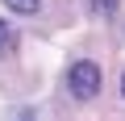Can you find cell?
Returning a JSON list of instances; mask_svg holds the SVG:
<instances>
[{
    "mask_svg": "<svg viewBox=\"0 0 125 121\" xmlns=\"http://www.w3.org/2000/svg\"><path fill=\"white\" fill-rule=\"evenodd\" d=\"M17 50V29L9 21H0V54H13Z\"/></svg>",
    "mask_w": 125,
    "mask_h": 121,
    "instance_id": "7a4b0ae2",
    "label": "cell"
},
{
    "mask_svg": "<svg viewBox=\"0 0 125 121\" xmlns=\"http://www.w3.org/2000/svg\"><path fill=\"white\" fill-rule=\"evenodd\" d=\"M92 13L96 17H113L117 13V0H92Z\"/></svg>",
    "mask_w": 125,
    "mask_h": 121,
    "instance_id": "3957f363",
    "label": "cell"
},
{
    "mask_svg": "<svg viewBox=\"0 0 125 121\" xmlns=\"http://www.w3.org/2000/svg\"><path fill=\"white\" fill-rule=\"evenodd\" d=\"M67 88H71V96L92 100V96L100 92V67H96V63H71V71H67Z\"/></svg>",
    "mask_w": 125,
    "mask_h": 121,
    "instance_id": "6da1fadb",
    "label": "cell"
},
{
    "mask_svg": "<svg viewBox=\"0 0 125 121\" xmlns=\"http://www.w3.org/2000/svg\"><path fill=\"white\" fill-rule=\"evenodd\" d=\"M121 96H125V75H121Z\"/></svg>",
    "mask_w": 125,
    "mask_h": 121,
    "instance_id": "5b68a950",
    "label": "cell"
},
{
    "mask_svg": "<svg viewBox=\"0 0 125 121\" xmlns=\"http://www.w3.org/2000/svg\"><path fill=\"white\" fill-rule=\"evenodd\" d=\"M4 4H9L13 13H33V9H38V0H4Z\"/></svg>",
    "mask_w": 125,
    "mask_h": 121,
    "instance_id": "277c9868",
    "label": "cell"
}]
</instances>
